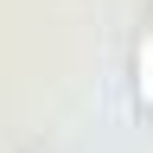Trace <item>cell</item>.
<instances>
[{"instance_id": "obj_1", "label": "cell", "mask_w": 153, "mask_h": 153, "mask_svg": "<svg viewBox=\"0 0 153 153\" xmlns=\"http://www.w3.org/2000/svg\"><path fill=\"white\" fill-rule=\"evenodd\" d=\"M134 96H140V108H153V32H140V45H134Z\"/></svg>"}]
</instances>
